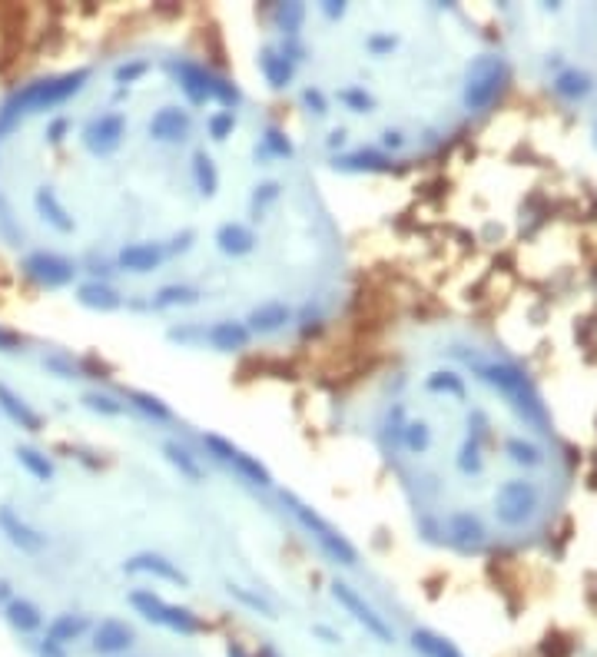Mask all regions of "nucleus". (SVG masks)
I'll use <instances>...</instances> for the list:
<instances>
[{"mask_svg":"<svg viewBox=\"0 0 597 657\" xmlns=\"http://www.w3.org/2000/svg\"><path fill=\"white\" fill-rule=\"evenodd\" d=\"M484 442H488V416L482 408H475L468 416V431L452 455V465L465 475V479H478L484 471Z\"/></svg>","mask_w":597,"mask_h":657,"instance_id":"nucleus-3","label":"nucleus"},{"mask_svg":"<svg viewBox=\"0 0 597 657\" xmlns=\"http://www.w3.org/2000/svg\"><path fill=\"white\" fill-rule=\"evenodd\" d=\"M421 645H425V651H428L432 657H458L455 651H452L448 645H442V641H428V637H425Z\"/></svg>","mask_w":597,"mask_h":657,"instance_id":"nucleus-5","label":"nucleus"},{"mask_svg":"<svg viewBox=\"0 0 597 657\" xmlns=\"http://www.w3.org/2000/svg\"><path fill=\"white\" fill-rule=\"evenodd\" d=\"M11 621L20 628V631H30V628H37V614H34V607L30 605H11Z\"/></svg>","mask_w":597,"mask_h":657,"instance_id":"nucleus-4","label":"nucleus"},{"mask_svg":"<svg viewBox=\"0 0 597 657\" xmlns=\"http://www.w3.org/2000/svg\"><path fill=\"white\" fill-rule=\"evenodd\" d=\"M106 83L80 123L60 107L110 213L53 289L223 345L316 326L339 292V242L279 130L192 64H116Z\"/></svg>","mask_w":597,"mask_h":657,"instance_id":"nucleus-1","label":"nucleus"},{"mask_svg":"<svg viewBox=\"0 0 597 657\" xmlns=\"http://www.w3.org/2000/svg\"><path fill=\"white\" fill-rule=\"evenodd\" d=\"M438 7L289 4L263 13L259 67L332 166L392 170L448 137Z\"/></svg>","mask_w":597,"mask_h":657,"instance_id":"nucleus-2","label":"nucleus"}]
</instances>
